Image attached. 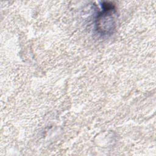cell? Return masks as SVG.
I'll use <instances>...</instances> for the list:
<instances>
[{"mask_svg":"<svg viewBox=\"0 0 156 156\" xmlns=\"http://www.w3.org/2000/svg\"><path fill=\"white\" fill-rule=\"evenodd\" d=\"M116 24V11L112 4L105 2L102 10L96 18V29L102 35L110 34L115 30Z\"/></svg>","mask_w":156,"mask_h":156,"instance_id":"cell-1","label":"cell"}]
</instances>
